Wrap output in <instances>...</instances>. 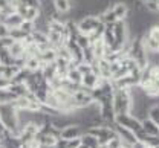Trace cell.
Listing matches in <instances>:
<instances>
[{"mask_svg": "<svg viewBox=\"0 0 159 148\" xmlns=\"http://www.w3.org/2000/svg\"><path fill=\"white\" fill-rule=\"evenodd\" d=\"M148 34L158 41V44H159V24H155V26H150L148 28Z\"/></svg>", "mask_w": 159, "mask_h": 148, "instance_id": "31", "label": "cell"}, {"mask_svg": "<svg viewBox=\"0 0 159 148\" xmlns=\"http://www.w3.org/2000/svg\"><path fill=\"white\" fill-rule=\"evenodd\" d=\"M158 125H159V124H158Z\"/></svg>", "mask_w": 159, "mask_h": 148, "instance_id": "41", "label": "cell"}, {"mask_svg": "<svg viewBox=\"0 0 159 148\" xmlns=\"http://www.w3.org/2000/svg\"><path fill=\"white\" fill-rule=\"evenodd\" d=\"M66 80H67V81H70V83H74V84L81 85V81H83V75L80 73V70L77 69V67H70V69H69V72H67V76H66Z\"/></svg>", "mask_w": 159, "mask_h": 148, "instance_id": "18", "label": "cell"}, {"mask_svg": "<svg viewBox=\"0 0 159 148\" xmlns=\"http://www.w3.org/2000/svg\"><path fill=\"white\" fill-rule=\"evenodd\" d=\"M8 90H11L17 98L19 96H26L29 93V90H28V87H26L25 83H11V85L8 87Z\"/></svg>", "mask_w": 159, "mask_h": 148, "instance_id": "14", "label": "cell"}, {"mask_svg": "<svg viewBox=\"0 0 159 148\" xmlns=\"http://www.w3.org/2000/svg\"><path fill=\"white\" fill-rule=\"evenodd\" d=\"M132 107H133L132 90L130 89H115V92H113V111H115V116L130 113Z\"/></svg>", "mask_w": 159, "mask_h": 148, "instance_id": "1", "label": "cell"}, {"mask_svg": "<svg viewBox=\"0 0 159 148\" xmlns=\"http://www.w3.org/2000/svg\"><path fill=\"white\" fill-rule=\"evenodd\" d=\"M106 147L107 148H121L122 147V141H121L119 136H116V137H113L112 141H109V142L106 144Z\"/></svg>", "mask_w": 159, "mask_h": 148, "instance_id": "30", "label": "cell"}, {"mask_svg": "<svg viewBox=\"0 0 159 148\" xmlns=\"http://www.w3.org/2000/svg\"><path fill=\"white\" fill-rule=\"evenodd\" d=\"M14 61H16V60L11 57L8 47H2V49H0V64H3V66H12Z\"/></svg>", "mask_w": 159, "mask_h": 148, "instance_id": "21", "label": "cell"}, {"mask_svg": "<svg viewBox=\"0 0 159 148\" xmlns=\"http://www.w3.org/2000/svg\"><path fill=\"white\" fill-rule=\"evenodd\" d=\"M16 99H17V96L11 90H8V89L0 90V104H12Z\"/></svg>", "mask_w": 159, "mask_h": 148, "instance_id": "20", "label": "cell"}, {"mask_svg": "<svg viewBox=\"0 0 159 148\" xmlns=\"http://www.w3.org/2000/svg\"><path fill=\"white\" fill-rule=\"evenodd\" d=\"M9 85H11V81H9L8 78L0 76V90H5V89H8Z\"/></svg>", "mask_w": 159, "mask_h": 148, "instance_id": "33", "label": "cell"}, {"mask_svg": "<svg viewBox=\"0 0 159 148\" xmlns=\"http://www.w3.org/2000/svg\"><path fill=\"white\" fill-rule=\"evenodd\" d=\"M25 69L29 72H37L41 69V61L39 57H28L26 63H25Z\"/></svg>", "mask_w": 159, "mask_h": 148, "instance_id": "16", "label": "cell"}, {"mask_svg": "<svg viewBox=\"0 0 159 148\" xmlns=\"http://www.w3.org/2000/svg\"><path fill=\"white\" fill-rule=\"evenodd\" d=\"M112 9H113L118 20H125L127 15L130 14V8L124 2H112Z\"/></svg>", "mask_w": 159, "mask_h": 148, "instance_id": "7", "label": "cell"}, {"mask_svg": "<svg viewBox=\"0 0 159 148\" xmlns=\"http://www.w3.org/2000/svg\"><path fill=\"white\" fill-rule=\"evenodd\" d=\"M142 2H150V0H142ZM153 2H159V0H153Z\"/></svg>", "mask_w": 159, "mask_h": 148, "instance_id": "38", "label": "cell"}, {"mask_svg": "<svg viewBox=\"0 0 159 148\" xmlns=\"http://www.w3.org/2000/svg\"><path fill=\"white\" fill-rule=\"evenodd\" d=\"M99 83V76L95 73V72H90V73H86L83 75V81H81V85L89 89V90H93L97 89V85Z\"/></svg>", "mask_w": 159, "mask_h": 148, "instance_id": "11", "label": "cell"}, {"mask_svg": "<svg viewBox=\"0 0 159 148\" xmlns=\"http://www.w3.org/2000/svg\"><path fill=\"white\" fill-rule=\"evenodd\" d=\"M74 40L77 41V44H78L81 49H84V47H87V46H90V40H89V35H86V34H81V32H78L75 37H74Z\"/></svg>", "mask_w": 159, "mask_h": 148, "instance_id": "25", "label": "cell"}, {"mask_svg": "<svg viewBox=\"0 0 159 148\" xmlns=\"http://www.w3.org/2000/svg\"><path fill=\"white\" fill-rule=\"evenodd\" d=\"M57 49L55 47H48L44 50H41L39 54V58L40 61L43 64H49V63H55L57 61Z\"/></svg>", "mask_w": 159, "mask_h": 148, "instance_id": "9", "label": "cell"}, {"mask_svg": "<svg viewBox=\"0 0 159 148\" xmlns=\"http://www.w3.org/2000/svg\"><path fill=\"white\" fill-rule=\"evenodd\" d=\"M80 141H81L83 145H86V147H89V148H98L99 147L98 139H97L95 136L89 134V133H83L81 137H80Z\"/></svg>", "mask_w": 159, "mask_h": 148, "instance_id": "15", "label": "cell"}, {"mask_svg": "<svg viewBox=\"0 0 159 148\" xmlns=\"http://www.w3.org/2000/svg\"><path fill=\"white\" fill-rule=\"evenodd\" d=\"M156 148H159V147H156Z\"/></svg>", "mask_w": 159, "mask_h": 148, "instance_id": "40", "label": "cell"}, {"mask_svg": "<svg viewBox=\"0 0 159 148\" xmlns=\"http://www.w3.org/2000/svg\"><path fill=\"white\" fill-rule=\"evenodd\" d=\"M97 60V57H95V54H93V49H92V46H87V47H84L83 49V61L84 63H89L92 64L93 61Z\"/></svg>", "mask_w": 159, "mask_h": 148, "instance_id": "24", "label": "cell"}, {"mask_svg": "<svg viewBox=\"0 0 159 148\" xmlns=\"http://www.w3.org/2000/svg\"><path fill=\"white\" fill-rule=\"evenodd\" d=\"M8 37H11L14 41H25L29 35L25 34L20 28H12V29H9V35H8Z\"/></svg>", "mask_w": 159, "mask_h": 148, "instance_id": "22", "label": "cell"}, {"mask_svg": "<svg viewBox=\"0 0 159 148\" xmlns=\"http://www.w3.org/2000/svg\"><path fill=\"white\" fill-rule=\"evenodd\" d=\"M77 69L80 70V73L81 75H86V73H90L92 72V64H89V63H80L78 66H77Z\"/></svg>", "mask_w": 159, "mask_h": 148, "instance_id": "29", "label": "cell"}, {"mask_svg": "<svg viewBox=\"0 0 159 148\" xmlns=\"http://www.w3.org/2000/svg\"><path fill=\"white\" fill-rule=\"evenodd\" d=\"M147 148H150V147H147Z\"/></svg>", "mask_w": 159, "mask_h": 148, "instance_id": "39", "label": "cell"}, {"mask_svg": "<svg viewBox=\"0 0 159 148\" xmlns=\"http://www.w3.org/2000/svg\"><path fill=\"white\" fill-rule=\"evenodd\" d=\"M86 133L95 136L98 139L99 145H106L109 141H112L113 137L118 136L116 130H115V124L113 125H101V127H92V128H87Z\"/></svg>", "mask_w": 159, "mask_h": 148, "instance_id": "2", "label": "cell"}, {"mask_svg": "<svg viewBox=\"0 0 159 148\" xmlns=\"http://www.w3.org/2000/svg\"><path fill=\"white\" fill-rule=\"evenodd\" d=\"M9 35V28L5 23H0V38H5Z\"/></svg>", "mask_w": 159, "mask_h": 148, "instance_id": "32", "label": "cell"}, {"mask_svg": "<svg viewBox=\"0 0 159 148\" xmlns=\"http://www.w3.org/2000/svg\"><path fill=\"white\" fill-rule=\"evenodd\" d=\"M54 3H55V9L58 14H69V11L72 9L70 0H54Z\"/></svg>", "mask_w": 159, "mask_h": 148, "instance_id": "17", "label": "cell"}, {"mask_svg": "<svg viewBox=\"0 0 159 148\" xmlns=\"http://www.w3.org/2000/svg\"><path fill=\"white\" fill-rule=\"evenodd\" d=\"M20 29H21L25 34L31 35V34L35 31V23H34V21H29V20H23L21 24H20Z\"/></svg>", "mask_w": 159, "mask_h": 148, "instance_id": "26", "label": "cell"}, {"mask_svg": "<svg viewBox=\"0 0 159 148\" xmlns=\"http://www.w3.org/2000/svg\"><path fill=\"white\" fill-rule=\"evenodd\" d=\"M0 41H2V46H3V47H9V46L14 43V40H12L11 37H5V38H0Z\"/></svg>", "mask_w": 159, "mask_h": 148, "instance_id": "34", "label": "cell"}, {"mask_svg": "<svg viewBox=\"0 0 159 148\" xmlns=\"http://www.w3.org/2000/svg\"><path fill=\"white\" fill-rule=\"evenodd\" d=\"M21 21H23V17L19 15V14L16 12V14H11V15H8V17H6L5 24H6L9 29H12V28H20Z\"/></svg>", "mask_w": 159, "mask_h": 148, "instance_id": "19", "label": "cell"}, {"mask_svg": "<svg viewBox=\"0 0 159 148\" xmlns=\"http://www.w3.org/2000/svg\"><path fill=\"white\" fill-rule=\"evenodd\" d=\"M115 130H116L118 136L121 137V141H122L124 144L133 145V144L136 142V136H135V133H133V131H130V130H127V128L119 127V125H116V124H115Z\"/></svg>", "mask_w": 159, "mask_h": 148, "instance_id": "8", "label": "cell"}, {"mask_svg": "<svg viewBox=\"0 0 159 148\" xmlns=\"http://www.w3.org/2000/svg\"><path fill=\"white\" fill-rule=\"evenodd\" d=\"M147 115H148V119H152L153 122L159 124V104H155V106L150 107Z\"/></svg>", "mask_w": 159, "mask_h": 148, "instance_id": "27", "label": "cell"}, {"mask_svg": "<svg viewBox=\"0 0 159 148\" xmlns=\"http://www.w3.org/2000/svg\"><path fill=\"white\" fill-rule=\"evenodd\" d=\"M77 24H78V31L81 34H86V35H89V34H92L93 31H97L101 24H104V23H101L98 15H86V17H83L81 20L77 21Z\"/></svg>", "mask_w": 159, "mask_h": 148, "instance_id": "4", "label": "cell"}, {"mask_svg": "<svg viewBox=\"0 0 159 148\" xmlns=\"http://www.w3.org/2000/svg\"><path fill=\"white\" fill-rule=\"evenodd\" d=\"M132 148H147V145H145L144 142H139V141H136V142L132 145Z\"/></svg>", "mask_w": 159, "mask_h": 148, "instance_id": "36", "label": "cell"}, {"mask_svg": "<svg viewBox=\"0 0 159 148\" xmlns=\"http://www.w3.org/2000/svg\"><path fill=\"white\" fill-rule=\"evenodd\" d=\"M81 134H83V128L80 127V125H69V127L61 130L60 137L70 141V139H78V137H81Z\"/></svg>", "mask_w": 159, "mask_h": 148, "instance_id": "6", "label": "cell"}, {"mask_svg": "<svg viewBox=\"0 0 159 148\" xmlns=\"http://www.w3.org/2000/svg\"><path fill=\"white\" fill-rule=\"evenodd\" d=\"M144 144H145L147 147H150V148L159 147V136H150V134H148V136L145 137Z\"/></svg>", "mask_w": 159, "mask_h": 148, "instance_id": "28", "label": "cell"}, {"mask_svg": "<svg viewBox=\"0 0 159 148\" xmlns=\"http://www.w3.org/2000/svg\"><path fill=\"white\" fill-rule=\"evenodd\" d=\"M78 148H89V147H86V145H83V144H80V147Z\"/></svg>", "mask_w": 159, "mask_h": 148, "instance_id": "37", "label": "cell"}, {"mask_svg": "<svg viewBox=\"0 0 159 148\" xmlns=\"http://www.w3.org/2000/svg\"><path fill=\"white\" fill-rule=\"evenodd\" d=\"M93 102V98H92V90L86 89V87H80V90H77L74 95H72V106L77 108H84V107L90 106Z\"/></svg>", "mask_w": 159, "mask_h": 148, "instance_id": "3", "label": "cell"}, {"mask_svg": "<svg viewBox=\"0 0 159 148\" xmlns=\"http://www.w3.org/2000/svg\"><path fill=\"white\" fill-rule=\"evenodd\" d=\"M40 14H41L40 8H26V11H25V14H23V20L35 21L39 19Z\"/></svg>", "mask_w": 159, "mask_h": 148, "instance_id": "23", "label": "cell"}, {"mask_svg": "<svg viewBox=\"0 0 159 148\" xmlns=\"http://www.w3.org/2000/svg\"><path fill=\"white\" fill-rule=\"evenodd\" d=\"M115 124L119 125L122 128H127L133 133H138L139 130H142V125H141V121L138 118H135L133 115L127 113V115H118L115 118Z\"/></svg>", "mask_w": 159, "mask_h": 148, "instance_id": "5", "label": "cell"}, {"mask_svg": "<svg viewBox=\"0 0 159 148\" xmlns=\"http://www.w3.org/2000/svg\"><path fill=\"white\" fill-rule=\"evenodd\" d=\"M8 50H9L11 57H12L14 60H17V58L25 57V54H26V44L23 41H14L8 47Z\"/></svg>", "mask_w": 159, "mask_h": 148, "instance_id": "10", "label": "cell"}, {"mask_svg": "<svg viewBox=\"0 0 159 148\" xmlns=\"http://www.w3.org/2000/svg\"><path fill=\"white\" fill-rule=\"evenodd\" d=\"M141 125H142V130L147 134H150V136H159V125L156 122H153L152 119H148V118L142 119L141 121Z\"/></svg>", "mask_w": 159, "mask_h": 148, "instance_id": "13", "label": "cell"}, {"mask_svg": "<svg viewBox=\"0 0 159 148\" xmlns=\"http://www.w3.org/2000/svg\"><path fill=\"white\" fill-rule=\"evenodd\" d=\"M8 5H9V0H0V12L5 11L8 8Z\"/></svg>", "mask_w": 159, "mask_h": 148, "instance_id": "35", "label": "cell"}, {"mask_svg": "<svg viewBox=\"0 0 159 148\" xmlns=\"http://www.w3.org/2000/svg\"><path fill=\"white\" fill-rule=\"evenodd\" d=\"M99 20H101V23H104L106 26L107 24H113V23H116L118 21V19H116V15H115V12H113V9H112V3L101 12L98 15Z\"/></svg>", "mask_w": 159, "mask_h": 148, "instance_id": "12", "label": "cell"}]
</instances>
